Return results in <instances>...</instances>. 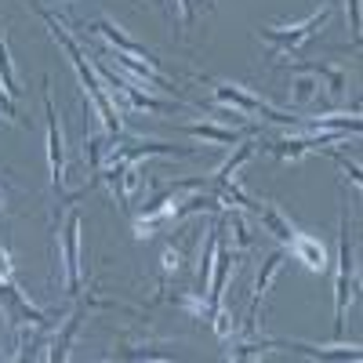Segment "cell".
<instances>
[{"mask_svg": "<svg viewBox=\"0 0 363 363\" xmlns=\"http://www.w3.org/2000/svg\"><path fill=\"white\" fill-rule=\"evenodd\" d=\"M44 18H48V26H51V33H55V40L66 48V55H69V62H73V69H77V77H80V84H84V91H87V99H91V106L99 109V120H102V128L109 131V138H116L120 131H124V120H120V113L113 109V102H109V95H106V84L99 80V73H95V66L84 58V51L77 48V40L66 33V26H58V18L55 15H48V11H40Z\"/></svg>", "mask_w": 363, "mask_h": 363, "instance_id": "cell-1", "label": "cell"}, {"mask_svg": "<svg viewBox=\"0 0 363 363\" xmlns=\"http://www.w3.org/2000/svg\"><path fill=\"white\" fill-rule=\"evenodd\" d=\"M356 291V255H352V236H349V218L342 215V236H338V277H335V298H338V320L335 335L342 338L345 330V309Z\"/></svg>", "mask_w": 363, "mask_h": 363, "instance_id": "cell-2", "label": "cell"}, {"mask_svg": "<svg viewBox=\"0 0 363 363\" xmlns=\"http://www.w3.org/2000/svg\"><path fill=\"white\" fill-rule=\"evenodd\" d=\"M327 18H330V8H320L316 15H309L306 22H298V26H262L258 37L269 40L277 51H294V48L306 44L309 37H316L320 29L327 26Z\"/></svg>", "mask_w": 363, "mask_h": 363, "instance_id": "cell-3", "label": "cell"}, {"mask_svg": "<svg viewBox=\"0 0 363 363\" xmlns=\"http://www.w3.org/2000/svg\"><path fill=\"white\" fill-rule=\"evenodd\" d=\"M80 211H69V218L62 225V262H66V291L80 294Z\"/></svg>", "mask_w": 363, "mask_h": 363, "instance_id": "cell-4", "label": "cell"}, {"mask_svg": "<svg viewBox=\"0 0 363 363\" xmlns=\"http://www.w3.org/2000/svg\"><path fill=\"white\" fill-rule=\"evenodd\" d=\"M44 113H48V164H51V186L62 189L66 186V160H62V131H58V113L55 102L44 91Z\"/></svg>", "mask_w": 363, "mask_h": 363, "instance_id": "cell-5", "label": "cell"}, {"mask_svg": "<svg viewBox=\"0 0 363 363\" xmlns=\"http://www.w3.org/2000/svg\"><path fill=\"white\" fill-rule=\"evenodd\" d=\"M91 33H99V37H106L116 51H124V55H131V58H145V66H153V69H160V58L153 55V51H145L142 44H135L124 29H120L116 22H109V18H99L95 26H91Z\"/></svg>", "mask_w": 363, "mask_h": 363, "instance_id": "cell-6", "label": "cell"}, {"mask_svg": "<svg viewBox=\"0 0 363 363\" xmlns=\"http://www.w3.org/2000/svg\"><path fill=\"white\" fill-rule=\"evenodd\" d=\"M189 145H167V142H138V145H113L109 160H145V157H193Z\"/></svg>", "mask_w": 363, "mask_h": 363, "instance_id": "cell-7", "label": "cell"}, {"mask_svg": "<svg viewBox=\"0 0 363 363\" xmlns=\"http://www.w3.org/2000/svg\"><path fill=\"white\" fill-rule=\"evenodd\" d=\"M287 251L306 265L309 272H327V265H330V258H327V247L320 244L316 236H309V233H294V240L287 244Z\"/></svg>", "mask_w": 363, "mask_h": 363, "instance_id": "cell-8", "label": "cell"}, {"mask_svg": "<svg viewBox=\"0 0 363 363\" xmlns=\"http://www.w3.org/2000/svg\"><path fill=\"white\" fill-rule=\"evenodd\" d=\"M106 58H116V66H124L128 73H135L138 80H145V84H153V87H160V91H174V80H167L160 69H153V66H145V62H138V58H131V55H124V51H102Z\"/></svg>", "mask_w": 363, "mask_h": 363, "instance_id": "cell-9", "label": "cell"}, {"mask_svg": "<svg viewBox=\"0 0 363 363\" xmlns=\"http://www.w3.org/2000/svg\"><path fill=\"white\" fill-rule=\"evenodd\" d=\"M215 99H218L222 106H233V109H240V113H247V116H258V109L265 106V99L251 95V91H244L240 84H215Z\"/></svg>", "mask_w": 363, "mask_h": 363, "instance_id": "cell-10", "label": "cell"}, {"mask_svg": "<svg viewBox=\"0 0 363 363\" xmlns=\"http://www.w3.org/2000/svg\"><path fill=\"white\" fill-rule=\"evenodd\" d=\"M277 345L316 356V359H359V345H306V342H277Z\"/></svg>", "mask_w": 363, "mask_h": 363, "instance_id": "cell-11", "label": "cell"}, {"mask_svg": "<svg viewBox=\"0 0 363 363\" xmlns=\"http://www.w3.org/2000/svg\"><path fill=\"white\" fill-rule=\"evenodd\" d=\"M284 258H287V251H272V255L262 262V272H258V280H255V301H251V316H247V323H251V327H255V313H258V306H262V298H265V291H269L272 277H277V269L284 265Z\"/></svg>", "mask_w": 363, "mask_h": 363, "instance_id": "cell-12", "label": "cell"}, {"mask_svg": "<svg viewBox=\"0 0 363 363\" xmlns=\"http://www.w3.org/2000/svg\"><path fill=\"white\" fill-rule=\"evenodd\" d=\"M301 128H313V131H342V135H356L363 124L359 116H342V113H323V116H301Z\"/></svg>", "mask_w": 363, "mask_h": 363, "instance_id": "cell-13", "label": "cell"}, {"mask_svg": "<svg viewBox=\"0 0 363 363\" xmlns=\"http://www.w3.org/2000/svg\"><path fill=\"white\" fill-rule=\"evenodd\" d=\"M225 215V211H222ZM222 215H218V222L211 225V236H207V247H203V255H200V269H196V294H203L207 291V284H211V265H215V251H218V240H222Z\"/></svg>", "mask_w": 363, "mask_h": 363, "instance_id": "cell-14", "label": "cell"}, {"mask_svg": "<svg viewBox=\"0 0 363 363\" xmlns=\"http://www.w3.org/2000/svg\"><path fill=\"white\" fill-rule=\"evenodd\" d=\"M258 218H262V225H265L272 236H277L284 247L291 244V240H294V233H298V229H294V225H291V222L280 215V207H277V203H269V200H265V203H258Z\"/></svg>", "mask_w": 363, "mask_h": 363, "instance_id": "cell-15", "label": "cell"}, {"mask_svg": "<svg viewBox=\"0 0 363 363\" xmlns=\"http://www.w3.org/2000/svg\"><path fill=\"white\" fill-rule=\"evenodd\" d=\"M294 69L313 73L316 80H323V84H327V91H330V99H342V95H345V69L327 66V62H306V66H294Z\"/></svg>", "mask_w": 363, "mask_h": 363, "instance_id": "cell-16", "label": "cell"}, {"mask_svg": "<svg viewBox=\"0 0 363 363\" xmlns=\"http://www.w3.org/2000/svg\"><path fill=\"white\" fill-rule=\"evenodd\" d=\"M189 135L207 138V142H218V145H240V131L236 128H222V124H186Z\"/></svg>", "mask_w": 363, "mask_h": 363, "instance_id": "cell-17", "label": "cell"}, {"mask_svg": "<svg viewBox=\"0 0 363 363\" xmlns=\"http://www.w3.org/2000/svg\"><path fill=\"white\" fill-rule=\"evenodd\" d=\"M255 149H258V138H247V142H240L236 145V153L215 171V178H211V182H225V178H233L236 171H240V164H244V160H251L255 157Z\"/></svg>", "mask_w": 363, "mask_h": 363, "instance_id": "cell-18", "label": "cell"}, {"mask_svg": "<svg viewBox=\"0 0 363 363\" xmlns=\"http://www.w3.org/2000/svg\"><path fill=\"white\" fill-rule=\"evenodd\" d=\"M171 301H174L178 309H186L193 320H207V323H211V309H207V298H203V294H196V291H193V294H174Z\"/></svg>", "mask_w": 363, "mask_h": 363, "instance_id": "cell-19", "label": "cell"}, {"mask_svg": "<svg viewBox=\"0 0 363 363\" xmlns=\"http://www.w3.org/2000/svg\"><path fill=\"white\" fill-rule=\"evenodd\" d=\"M0 77H4L8 95L18 99V95H22V87H18V77H15V66H11V48H8L4 37H0Z\"/></svg>", "mask_w": 363, "mask_h": 363, "instance_id": "cell-20", "label": "cell"}, {"mask_svg": "<svg viewBox=\"0 0 363 363\" xmlns=\"http://www.w3.org/2000/svg\"><path fill=\"white\" fill-rule=\"evenodd\" d=\"M269 349H277V342H233V349L225 356L229 359H251V356H262Z\"/></svg>", "mask_w": 363, "mask_h": 363, "instance_id": "cell-21", "label": "cell"}, {"mask_svg": "<svg viewBox=\"0 0 363 363\" xmlns=\"http://www.w3.org/2000/svg\"><path fill=\"white\" fill-rule=\"evenodd\" d=\"M77 323H80V313H73V316L66 320L62 335H58V342H55V352H51V359H66V349H69V342H73V330H77Z\"/></svg>", "mask_w": 363, "mask_h": 363, "instance_id": "cell-22", "label": "cell"}, {"mask_svg": "<svg viewBox=\"0 0 363 363\" xmlns=\"http://www.w3.org/2000/svg\"><path fill=\"white\" fill-rule=\"evenodd\" d=\"M225 218L233 222V233H236V247H240V251H247V247H251V233H247L244 218H240L236 211H229V207H225Z\"/></svg>", "mask_w": 363, "mask_h": 363, "instance_id": "cell-23", "label": "cell"}, {"mask_svg": "<svg viewBox=\"0 0 363 363\" xmlns=\"http://www.w3.org/2000/svg\"><path fill=\"white\" fill-rule=\"evenodd\" d=\"M316 87H320V84L313 80V73H309V77H301V80L294 84V106H306V102L316 95Z\"/></svg>", "mask_w": 363, "mask_h": 363, "instance_id": "cell-24", "label": "cell"}, {"mask_svg": "<svg viewBox=\"0 0 363 363\" xmlns=\"http://www.w3.org/2000/svg\"><path fill=\"white\" fill-rule=\"evenodd\" d=\"M102 135H95V131H91L87 135V145H84V153H87V160H91V167H99L102 164Z\"/></svg>", "mask_w": 363, "mask_h": 363, "instance_id": "cell-25", "label": "cell"}, {"mask_svg": "<svg viewBox=\"0 0 363 363\" xmlns=\"http://www.w3.org/2000/svg\"><path fill=\"white\" fill-rule=\"evenodd\" d=\"M349 8V29H352V40H359V0H345Z\"/></svg>", "mask_w": 363, "mask_h": 363, "instance_id": "cell-26", "label": "cell"}, {"mask_svg": "<svg viewBox=\"0 0 363 363\" xmlns=\"http://www.w3.org/2000/svg\"><path fill=\"white\" fill-rule=\"evenodd\" d=\"M178 269H182V251L167 247V251H164V272L171 277V272H178Z\"/></svg>", "mask_w": 363, "mask_h": 363, "instance_id": "cell-27", "label": "cell"}, {"mask_svg": "<svg viewBox=\"0 0 363 363\" xmlns=\"http://www.w3.org/2000/svg\"><path fill=\"white\" fill-rule=\"evenodd\" d=\"M0 280H15V265H11V255L0 247Z\"/></svg>", "mask_w": 363, "mask_h": 363, "instance_id": "cell-28", "label": "cell"}, {"mask_svg": "<svg viewBox=\"0 0 363 363\" xmlns=\"http://www.w3.org/2000/svg\"><path fill=\"white\" fill-rule=\"evenodd\" d=\"M0 113H4L8 120H15V102H11V95H0Z\"/></svg>", "mask_w": 363, "mask_h": 363, "instance_id": "cell-29", "label": "cell"}, {"mask_svg": "<svg viewBox=\"0 0 363 363\" xmlns=\"http://www.w3.org/2000/svg\"><path fill=\"white\" fill-rule=\"evenodd\" d=\"M0 207H4V193H0Z\"/></svg>", "mask_w": 363, "mask_h": 363, "instance_id": "cell-30", "label": "cell"}]
</instances>
